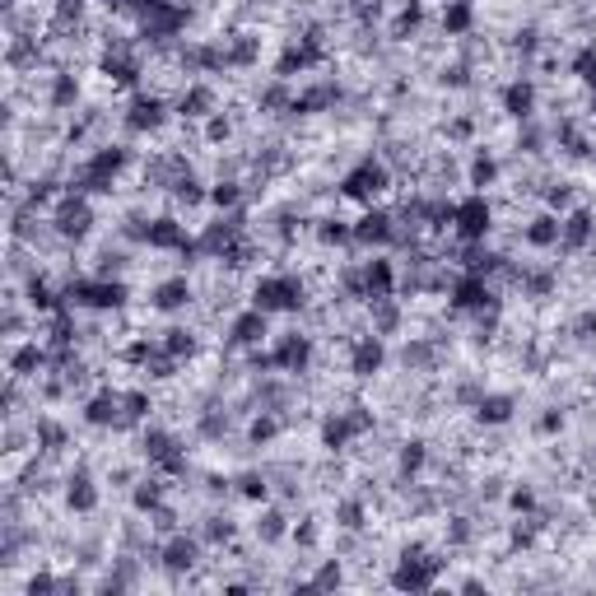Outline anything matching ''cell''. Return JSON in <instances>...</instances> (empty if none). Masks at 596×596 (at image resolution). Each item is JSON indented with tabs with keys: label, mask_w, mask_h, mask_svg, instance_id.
Segmentation results:
<instances>
[{
	"label": "cell",
	"mask_w": 596,
	"mask_h": 596,
	"mask_svg": "<svg viewBox=\"0 0 596 596\" xmlns=\"http://www.w3.org/2000/svg\"><path fill=\"white\" fill-rule=\"evenodd\" d=\"M252 308L271 312V317H280V312H303L308 308V285H303L294 271H266L257 285H252Z\"/></svg>",
	"instance_id": "obj_1"
},
{
	"label": "cell",
	"mask_w": 596,
	"mask_h": 596,
	"mask_svg": "<svg viewBox=\"0 0 596 596\" xmlns=\"http://www.w3.org/2000/svg\"><path fill=\"white\" fill-rule=\"evenodd\" d=\"M392 191V168L382 159H364V163H354L350 173L340 177V196L345 201H359V205H378L382 196Z\"/></svg>",
	"instance_id": "obj_2"
},
{
	"label": "cell",
	"mask_w": 596,
	"mask_h": 596,
	"mask_svg": "<svg viewBox=\"0 0 596 596\" xmlns=\"http://www.w3.org/2000/svg\"><path fill=\"white\" fill-rule=\"evenodd\" d=\"M452 233H457V243H485L494 233V205L485 201V191H471L466 201H452Z\"/></svg>",
	"instance_id": "obj_3"
},
{
	"label": "cell",
	"mask_w": 596,
	"mask_h": 596,
	"mask_svg": "<svg viewBox=\"0 0 596 596\" xmlns=\"http://www.w3.org/2000/svg\"><path fill=\"white\" fill-rule=\"evenodd\" d=\"M438 569H443V559H438V555H424V550H406V555L396 559L392 587H401V592H420V587H434V583H438Z\"/></svg>",
	"instance_id": "obj_4"
},
{
	"label": "cell",
	"mask_w": 596,
	"mask_h": 596,
	"mask_svg": "<svg viewBox=\"0 0 596 596\" xmlns=\"http://www.w3.org/2000/svg\"><path fill=\"white\" fill-rule=\"evenodd\" d=\"M312 354H317V345H312V336H303V331H285V336L275 340V373H289V378H298V373H308L312 368Z\"/></svg>",
	"instance_id": "obj_5"
},
{
	"label": "cell",
	"mask_w": 596,
	"mask_h": 596,
	"mask_svg": "<svg viewBox=\"0 0 596 596\" xmlns=\"http://www.w3.org/2000/svg\"><path fill=\"white\" fill-rule=\"evenodd\" d=\"M401 238L396 229V215L392 210H382V205H364V215L354 219V243L359 247H387Z\"/></svg>",
	"instance_id": "obj_6"
},
{
	"label": "cell",
	"mask_w": 596,
	"mask_h": 596,
	"mask_svg": "<svg viewBox=\"0 0 596 596\" xmlns=\"http://www.w3.org/2000/svg\"><path fill=\"white\" fill-rule=\"evenodd\" d=\"M140 238H145L149 252H187L191 238H187V224L177 215H154L140 224Z\"/></svg>",
	"instance_id": "obj_7"
},
{
	"label": "cell",
	"mask_w": 596,
	"mask_h": 596,
	"mask_svg": "<svg viewBox=\"0 0 596 596\" xmlns=\"http://www.w3.org/2000/svg\"><path fill=\"white\" fill-rule=\"evenodd\" d=\"M122 126L131 131V136H145V131L168 126V98L163 94H136L131 98V108L122 112Z\"/></svg>",
	"instance_id": "obj_8"
},
{
	"label": "cell",
	"mask_w": 596,
	"mask_h": 596,
	"mask_svg": "<svg viewBox=\"0 0 596 596\" xmlns=\"http://www.w3.org/2000/svg\"><path fill=\"white\" fill-rule=\"evenodd\" d=\"M229 340L233 345H243V350H257V345H266L271 340V312H261L247 303L238 317L229 322Z\"/></svg>",
	"instance_id": "obj_9"
},
{
	"label": "cell",
	"mask_w": 596,
	"mask_h": 596,
	"mask_svg": "<svg viewBox=\"0 0 596 596\" xmlns=\"http://www.w3.org/2000/svg\"><path fill=\"white\" fill-rule=\"evenodd\" d=\"M382 364H387V345H382L378 331L350 336V373H354V378H373Z\"/></svg>",
	"instance_id": "obj_10"
},
{
	"label": "cell",
	"mask_w": 596,
	"mask_h": 596,
	"mask_svg": "<svg viewBox=\"0 0 596 596\" xmlns=\"http://www.w3.org/2000/svg\"><path fill=\"white\" fill-rule=\"evenodd\" d=\"M596 243V215L587 210V205H578V210H569L564 215V229H559V252H587V247Z\"/></svg>",
	"instance_id": "obj_11"
},
{
	"label": "cell",
	"mask_w": 596,
	"mask_h": 596,
	"mask_svg": "<svg viewBox=\"0 0 596 596\" xmlns=\"http://www.w3.org/2000/svg\"><path fill=\"white\" fill-rule=\"evenodd\" d=\"M191 298H196L191 280H187V275H173V280H159V285L149 289V308L163 312V317H173V312L191 308Z\"/></svg>",
	"instance_id": "obj_12"
},
{
	"label": "cell",
	"mask_w": 596,
	"mask_h": 596,
	"mask_svg": "<svg viewBox=\"0 0 596 596\" xmlns=\"http://www.w3.org/2000/svg\"><path fill=\"white\" fill-rule=\"evenodd\" d=\"M159 559H163V569L187 573V569H196V564H201V541H196V536H187V531H173V536L163 541Z\"/></svg>",
	"instance_id": "obj_13"
},
{
	"label": "cell",
	"mask_w": 596,
	"mask_h": 596,
	"mask_svg": "<svg viewBox=\"0 0 596 596\" xmlns=\"http://www.w3.org/2000/svg\"><path fill=\"white\" fill-rule=\"evenodd\" d=\"M559 229H564V215L545 210V215H536V219H527V224H522V243L536 247V252H550V247L559 252Z\"/></svg>",
	"instance_id": "obj_14"
},
{
	"label": "cell",
	"mask_w": 596,
	"mask_h": 596,
	"mask_svg": "<svg viewBox=\"0 0 596 596\" xmlns=\"http://www.w3.org/2000/svg\"><path fill=\"white\" fill-rule=\"evenodd\" d=\"M499 103H503V112H508L513 122H531V117H536V84L517 75L513 84H503Z\"/></svg>",
	"instance_id": "obj_15"
},
{
	"label": "cell",
	"mask_w": 596,
	"mask_h": 596,
	"mask_svg": "<svg viewBox=\"0 0 596 596\" xmlns=\"http://www.w3.org/2000/svg\"><path fill=\"white\" fill-rule=\"evenodd\" d=\"M517 401L508 392H480V401H475V420L489 424V429H499V424L513 420Z\"/></svg>",
	"instance_id": "obj_16"
},
{
	"label": "cell",
	"mask_w": 596,
	"mask_h": 596,
	"mask_svg": "<svg viewBox=\"0 0 596 596\" xmlns=\"http://www.w3.org/2000/svg\"><path fill=\"white\" fill-rule=\"evenodd\" d=\"M475 24V5L471 0H447L443 14H438V28H443L447 38H466Z\"/></svg>",
	"instance_id": "obj_17"
},
{
	"label": "cell",
	"mask_w": 596,
	"mask_h": 596,
	"mask_svg": "<svg viewBox=\"0 0 596 596\" xmlns=\"http://www.w3.org/2000/svg\"><path fill=\"white\" fill-rule=\"evenodd\" d=\"M66 508L70 513H94L98 508V489H94V480L89 475H70V489H66Z\"/></svg>",
	"instance_id": "obj_18"
},
{
	"label": "cell",
	"mask_w": 596,
	"mask_h": 596,
	"mask_svg": "<svg viewBox=\"0 0 596 596\" xmlns=\"http://www.w3.org/2000/svg\"><path fill=\"white\" fill-rule=\"evenodd\" d=\"M159 345L173 354V359H191V354H196V331H191V326H168L159 336Z\"/></svg>",
	"instance_id": "obj_19"
},
{
	"label": "cell",
	"mask_w": 596,
	"mask_h": 596,
	"mask_svg": "<svg viewBox=\"0 0 596 596\" xmlns=\"http://www.w3.org/2000/svg\"><path fill=\"white\" fill-rule=\"evenodd\" d=\"M210 205L215 210H238L243 205V182L238 177H219L215 187H210Z\"/></svg>",
	"instance_id": "obj_20"
},
{
	"label": "cell",
	"mask_w": 596,
	"mask_h": 596,
	"mask_svg": "<svg viewBox=\"0 0 596 596\" xmlns=\"http://www.w3.org/2000/svg\"><path fill=\"white\" fill-rule=\"evenodd\" d=\"M424 461H429V447H424L420 438H410V443H401V452H396V471H401V475H420Z\"/></svg>",
	"instance_id": "obj_21"
},
{
	"label": "cell",
	"mask_w": 596,
	"mask_h": 596,
	"mask_svg": "<svg viewBox=\"0 0 596 596\" xmlns=\"http://www.w3.org/2000/svg\"><path fill=\"white\" fill-rule=\"evenodd\" d=\"M257 536L261 541H285L289 536V527H285V513H266V517H257Z\"/></svg>",
	"instance_id": "obj_22"
},
{
	"label": "cell",
	"mask_w": 596,
	"mask_h": 596,
	"mask_svg": "<svg viewBox=\"0 0 596 596\" xmlns=\"http://www.w3.org/2000/svg\"><path fill=\"white\" fill-rule=\"evenodd\" d=\"M564 429V410H545L541 415V434H559Z\"/></svg>",
	"instance_id": "obj_23"
}]
</instances>
